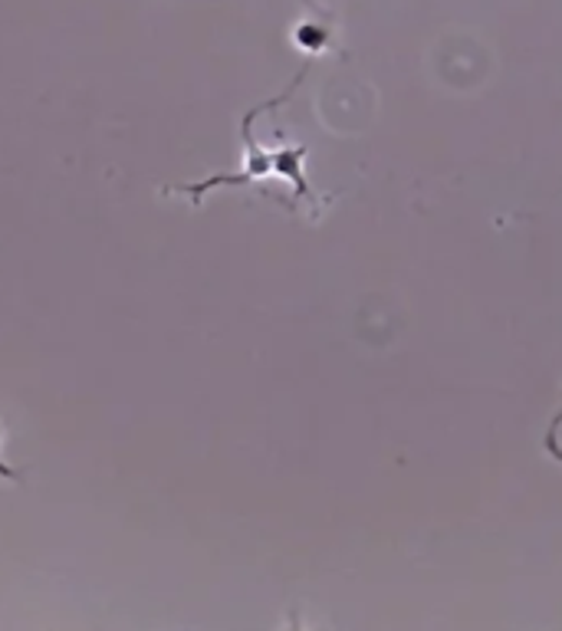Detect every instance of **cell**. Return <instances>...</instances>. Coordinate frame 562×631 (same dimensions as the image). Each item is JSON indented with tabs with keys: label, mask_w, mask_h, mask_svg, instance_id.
<instances>
[{
	"label": "cell",
	"mask_w": 562,
	"mask_h": 631,
	"mask_svg": "<svg viewBox=\"0 0 562 631\" xmlns=\"http://www.w3.org/2000/svg\"><path fill=\"white\" fill-rule=\"evenodd\" d=\"M270 105V102H267ZM267 105H260V109H254V112H247L244 115V165H241V172L238 175H220V178H207L204 185H184V188H168L165 194H191V201L194 204H201V198L210 191V188H223V185H260V181H267V178H283V181H290L293 185V191H296V198H306V201H312V207H319V201H316V194H312V188H309V181H306V175H303V159H306V149L303 146H280V149H260L257 146V139H254V118L267 109Z\"/></svg>",
	"instance_id": "obj_1"
},
{
	"label": "cell",
	"mask_w": 562,
	"mask_h": 631,
	"mask_svg": "<svg viewBox=\"0 0 562 631\" xmlns=\"http://www.w3.org/2000/svg\"><path fill=\"white\" fill-rule=\"evenodd\" d=\"M293 47L309 56L340 50V43H335V17L319 4H312V0H306V17L293 24Z\"/></svg>",
	"instance_id": "obj_2"
},
{
	"label": "cell",
	"mask_w": 562,
	"mask_h": 631,
	"mask_svg": "<svg viewBox=\"0 0 562 631\" xmlns=\"http://www.w3.org/2000/svg\"><path fill=\"white\" fill-rule=\"evenodd\" d=\"M559 428H562V405H559V412H555L552 425H549V434H546V451H549V457H555V460L562 464V444H559Z\"/></svg>",
	"instance_id": "obj_3"
},
{
	"label": "cell",
	"mask_w": 562,
	"mask_h": 631,
	"mask_svg": "<svg viewBox=\"0 0 562 631\" xmlns=\"http://www.w3.org/2000/svg\"><path fill=\"white\" fill-rule=\"evenodd\" d=\"M0 434H4V431H0ZM0 474H4V477H14V474H11V467H8L4 460H0Z\"/></svg>",
	"instance_id": "obj_4"
}]
</instances>
